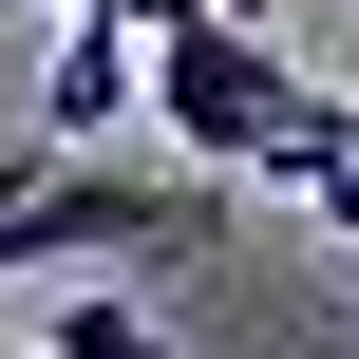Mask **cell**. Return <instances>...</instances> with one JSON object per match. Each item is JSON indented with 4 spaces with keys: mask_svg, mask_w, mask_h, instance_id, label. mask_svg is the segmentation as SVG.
Listing matches in <instances>:
<instances>
[{
    "mask_svg": "<svg viewBox=\"0 0 359 359\" xmlns=\"http://www.w3.org/2000/svg\"><path fill=\"white\" fill-rule=\"evenodd\" d=\"M151 133L208 170V189H341V95L303 76V38H246L208 0H151Z\"/></svg>",
    "mask_w": 359,
    "mask_h": 359,
    "instance_id": "obj_1",
    "label": "cell"
},
{
    "mask_svg": "<svg viewBox=\"0 0 359 359\" xmlns=\"http://www.w3.org/2000/svg\"><path fill=\"white\" fill-rule=\"evenodd\" d=\"M95 246H227V189L208 170H57V151H0V284L19 265H95Z\"/></svg>",
    "mask_w": 359,
    "mask_h": 359,
    "instance_id": "obj_2",
    "label": "cell"
},
{
    "mask_svg": "<svg viewBox=\"0 0 359 359\" xmlns=\"http://www.w3.org/2000/svg\"><path fill=\"white\" fill-rule=\"evenodd\" d=\"M133 95H151V57H133V19H57V76H38V133H19V151H57V170H95V133H133Z\"/></svg>",
    "mask_w": 359,
    "mask_h": 359,
    "instance_id": "obj_3",
    "label": "cell"
},
{
    "mask_svg": "<svg viewBox=\"0 0 359 359\" xmlns=\"http://www.w3.org/2000/svg\"><path fill=\"white\" fill-rule=\"evenodd\" d=\"M38 359H189V341H170L151 303H114V284H95V303H57V341H38Z\"/></svg>",
    "mask_w": 359,
    "mask_h": 359,
    "instance_id": "obj_4",
    "label": "cell"
},
{
    "mask_svg": "<svg viewBox=\"0 0 359 359\" xmlns=\"http://www.w3.org/2000/svg\"><path fill=\"white\" fill-rule=\"evenodd\" d=\"M57 19H133V38H151V0H57Z\"/></svg>",
    "mask_w": 359,
    "mask_h": 359,
    "instance_id": "obj_5",
    "label": "cell"
},
{
    "mask_svg": "<svg viewBox=\"0 0 359 359\" xmlns=\"http://www.w3.org/2000/svg\"><path fill=\"white\" fill-rule=\"evenodd\" d=\"M208 19H246V38H284V0H208Z\"/></svg>",
    "mask_w": 359,
    "mask_h": 359,
    "instance_id": "obj_6",
    "label": "cell"
}]
</instances>
